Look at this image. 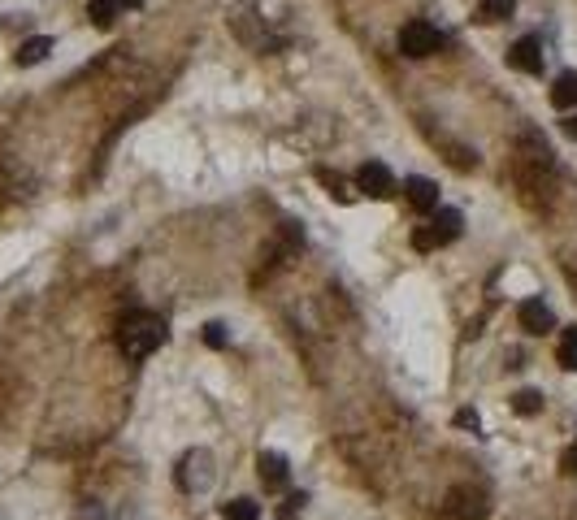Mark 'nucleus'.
Returning <instances> with one entry per match:
<instances>
[{
    "instance_id": "nucleus-12",
    "label": "nucleus",
    "mask_w": 577,
    "mask_h": 520,
    "mask_svg": "<svg viewBox=\"0 0 577 520\" xmlns=\"http://www.w3.org/2000/svg\"><path fill=\"white\" fill-rule=\"evenodd\" d=\"M513 9H517V0H478V22L495 26V22L513 18Z\"/></svg>"
},
{
    "instance_id": "nucleus-22",
    "label": "nucleus",
    "mask_w": 577,
    "mask_h": 520,
    "mask_svg": "<svg viewBox=\"0 0 577 520\" xmlns=\"http://www.w3.org/2000/svg\"><path fill=\"white\" fill-rule=\"evenodd\" d=\"M564 135H569V140L577 143V113H573V118H569V121H564Z\"/></svg>"
},
{
    "instance_id": "nucleus-10",
    "label": "nucleus",
    "mask_w": 577,
    "mask_h": 520,
    "mask_svg": "<svg viewBox=\"0 0 577 520\" xmlns=\"http://www.w3.org/2000/svg\"><path fill=\"white\" fill-rule=\"evenodd\" d=\"M404 191H408V204H413L417 213H435L438 208V187L430 178H408Z\"/></svg>"
},
{
    "instance_id": "nucleus-20",
    "label": "nucleus",
    "mask_w": 577,
    "mask_h": 520,
    "mask_svg": "<svg viewBox=\"0 0 577 520\" xmlns=\"http://www.w3.org/2000/svg\"><path fill=\"white\" fill-rule=\"evenodd\" d=\"M560 473H564V477H577V442L564 447V456H560Z\"/></svg>"
},
{
    "instance_id": "nucleus-17",
    "label": "nucleus",
    "mask_w": 577,
    "mask_h": 520,
    "mask_svg": "<svg viewBox=\"0 0 577 520\" xmlns=\"http://www.w3.org/2000/svg\"><path fill=\"white\" fill-rule=\"evenodd\" d=\"M318 182L330 191V196H335L338 204H352V191H347V182L338 178V174H330V169H318Z\"/></svg>"
},
{
    "instance_id": "nucleus-14",
    "label": "nucleus",
    "mask_w": 577,
    "mask_h": 520,
    "mask_svg": "<svg viewBox=\"0 0 577 520\" xmlns=\"http://www.w3.org/2000/svg\"><path fill=\"white\" fill-rule=\"evenodd\" d=\"M48 53H53V40H48V35H35V40H26L18 48V65H40Z\"/></svg>"
},
{
    "instance_id": "nucleus-16",
    "label": "nucleus",
    "mask_w": 577,
    "mask_h": 520,
    "mask_svg": "<svg viewBox=\"0 0 577 520\" xmlns=\"http://www.w3.org/2000/svg\"><path fill=\"white\" fill-rule=\"evenodd\" d=\"M87 18L96 22V26H113V18H118V0H92V5H87Z\"/></svg>"
},
{
    "instance_id": "nucleus-18",
    "label": "nucleus",
    "mask_w": 577,
    "mask_h": 520,
    "mask_svg": "<svg viewBox=\"0 0 577 520\" xmlns=\"http://www.w3.org/2000/svg\"><path fill=\"white\" fill-rule=\"evenodd\" d=\"M513 408H517L521 417H534V412H543V395H538V390H517Z\"/></svg>"
},
{
    "instance_id": "nucleus-11",
    "label": "nucleus",
    "mask_w": 577,
    "mask_h": 520,
    "mask_svg": "<svg viewBox=\"0 0 577 520\" xmlns=\"http://www.w3.org/2000/svg\"><path fill=\"white\" fill-rule=\"evenodd\" d=\"M552 104H556V109H577V74L573 70L552 82Z\"/></svg>"
},
{
    "instance_id": "nucleus-21",
    "label": "nucleus",
    "mask_w": 577,
    "mask_h": 520,
    "mask_svg": "<svg viewBox=\"0 0 577 520\" xmlns=\"http://www.w3.org/2000/svg\"><path fill=\"white\" fill-rule=\"evenodd\" d=\"M456 425H460V429H474V434H478L482 420H478V412H474V408H460V412H456Z\"/></svg>"
},
{
    "instance_id": "nucleus-19",
    "label": "nucleus",
    "mask_w": 577,
    "mask_h": 520,
    "mask_svg": "<svg viewBox=\"0 0 577 520\" xmlns=\"http://www.w3.org/2000/svg\"><path fill=\"white\" fill-rule=\"evenodd\" d=\"M204 342H209V347H226V325H221V321H209V325H204Z\"/></svg>"
},
{
    "instance_id": "nucleus-1",
    "label": "nucleus",
    "mask_w": 577,
    "mask_h": 520,
    "mask_svg": "<svg viewBox=\"0 0 577 520\" xmlns=\"http://www.w3.org/2000/svg\"><path fill=\"white\" fill-rule=\"evenodd\" d=\"M165 339H170V330L157 313H131L118 325V347L126 361H148L157 347H165Z\"/></svg>"
},
{
    "instance_id": "nucleus-2",
    "label": "nucleus",
    "mask_w": 577,
    "mask_h": 520,
    "mask_svg": "<svg viewBox=\"0 0 577 520\" xmlns=\"http://www.w3.org/2000/svg\"><path fill=\"white\" fill-rule=\"evenodd\" d=\"M456 235H460V213L456 208H438L435 221L421 226L417 235H413V247H417V252H435V247H443V243H452Z\"/></svg>"
},
{
    "instance_id": "nucleus-15",
    "label": "nucleus",
    "mask_w": 577,
    "mask_h": 520,
    "mask_svg": "<svg viewBox=\"0 0 577 520\" xmlns=\"http://www.w3.org/2000/svg\"><path fill=\"white\" fill-rule=\"evenodd\" d=\"M260 516V503L257 499H230L221 503V520H257Z\"/></svg>"
},
{
    "instance_id": "nucleus-23",
    "label": "nucleus",
    "mask_w": 577,
    "mask_h": 520,
    "mask_svg": "<svg viewBox=\"0 0 577 520\" xmlns=\"http://www.w3.org/2000/svg\"><path fill=\"white\" fill-rule=\"evenodd\" d=\"M118 5H140V0H118Z\"/></svg>"
},
{
    "instance_id": "nucleus-13",
    "label": "nucleus",
    "mask_w": 577,
    "mask_h": 520,
    "mask_svg": "<svg viewBox=\"0 0 577 520\" xmlns=\"http://www.w3.org/2000/svg\"><path fill=\"white\" fill-rule=\"evenodd\" d=\"M556 361H560V369H564V373H577V325H569V330L560 334Z\"/></svg>"
},
{
    "instance_id": "nucleus-4",
    "label": "nucleus",
    "mask_w": 577,
    "mask_h": 520,
    "mask_svg": "<svg viewBox=\"0 0 577 520\" xmlns=\"http://www.w3.org/2000/svg\"><path fill=\"white\" fill-rule=\"evenodd\" d=\"M438 43H443V35L421 18L408 22V26L399 31V53H404V57H430V53H438Z\"/></svg>"
},
{
    "instance_id": "nucleus-8",
    "label": "nucleus",
    "mask_w": 577,
    "mask_h": 520,
    "mask_svg": "<svg viewBox=\"0 0 577 520\" xmlns=\"http://www.w3.org/2000/svg\"><path fill=\"white\" fill-rule=\"evenodd\" d=\"M447 512L456 520H482L491 507H486V495H482V490H469V486H465V490L452 495V507H447Z\"/></svg>"
},
{
    "instance_id": "nucleus-5",
    "label": "nucleus",
    "mask_w": 577,
    "mask_h": 520,
    "mask_svg": "<svg viewBox=\"0 0 577 520\" xmlns=\"http://www.w3.org/2000/svg\"><path fill=\"white\" fill-rule=\"evenodd\" d=\"M357 187L369 196V200H386V196L396 191V178H391V169H386L382 160H369V165H360Z\"/></svg>"
},
{
    "instance_id": "nucleus-3",
    "label": "nucleus",
    "mask_w": 577,
    "mask_h": 520,
    "mask_svg": "<svg viewBox=\"0 0 577 520\" xmlns=\"http://www.w3.org/2000/svg\"><path fill=\"white\" fill-rule=\"evenodd\" d=\"M179 486L187 495H204L213 486V456L209 451H187L179 460Z\"/></svg>"
},
{
    "instance_id": "nucleus-6",
    "label": "nucleus",
    "mask_w": 577,
    "mask_h": 520,
    "mask_svg": "<svg viewBox=\"0 0 577 520\" xmlns=\"http://www.w3.org/2000/svg\"><path fill=\"white\" fill-rule=\"evenodd\" d=\"M508 65L521 70V74H543V43L534 35H525V40L513 43V53H508Z\"/></svg>"
},
{
    "instance_id": "nucleus-7",
    "label": "nucleus",
    "mask_w": 577,
    "mask_h": 520,
    "mask_svg": "<svg viewBox=\"0 0 577 520\" xmlns=\"http://www.w3.org/2000/svg\"><path fill=\"white\" fill-rule=\"evenodd\" d=\"M517 321L525 334H547V330H556V317H552V308L543 300H525L517 308Z\"/></svg>"
},
{
    "instance_id": "nucleus-9",
    "label": "nucleus",
    "mask_w": 577,
    "mask_h": 520,
    "mask_svg": "<svg viewBox=\"0 0 577 520\" xmlns=\"http://www.w3.org/2000/svg\"><path fill=\"white\" fill-rule=\"evenodd\" d=\"M257 473H260V486H265V490H282V486H287V460H282L279 451H260Z\"/></svg>"
}]
</instances>
